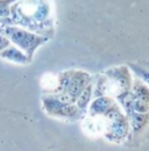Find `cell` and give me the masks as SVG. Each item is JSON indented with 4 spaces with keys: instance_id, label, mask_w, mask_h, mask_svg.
Listing matches in <instances>:
<instances>
[{
    "instance_id": "7c38bea8",
    "label": "cell",
    "mask_w": 149,
    "mask_h": 151,
    "mask_svg": "<svg viewBox=\"0 0 149 151\" xmlns=\"http://www.w3.org/2000/svg\"><path fill=\"white\" fill-rule=\"evenodd\" d=\"M15 0H0V26L9 24L11 6Z\"/></svg>"
},
{
    "instance_id": "7a4b0ae2",
    "label": "cell",
    "mask_w": 149,
    "mask_h": 151,
    "mask_svg": "<svg viewBox=\"0 0 149 151\" xmlns=\"http://www.w3.org/2000/svg\"><path fill=\"white\" fill-rule=\"evenodd\" d=\"M9 24L51 40L56 33L53 0H15L11 6Z\"/></svg>"
},
{
    "instance_id": "3957f363",
    "label": "cell",
    "mask_w": 149,
    "mask_h": 151,
    "mask_svg": "<svg viewBox=\"0 0 149 151\" xmlns=\"http://www.w3.org/2000/svg\"><path fill=\"white\" fill-rule=\"evenodd\" d=\"M133 79L127 65L110 68L93 77V98L107 95L121 104L130 93Z\"/></svg>"
},
{
    "instance_id": "4fadbf2b",
    "label": "cell",
    "mask_w": 149,
    "mask_h": 151,
    "mask_svg": "<svg viewBox=\"0 0 149 151\" xmlns=\"http://www.w3.org/2000/svg\"><path fill=\"white\" fill-rule=\"evenodd\" d=\"M11 44H12V43H11V41L6 37L4 34H1V33H0V52H1L4 49H6L7 47H9Z\"/></svg>"
},
{
    "instance_id": "6da1fadb",
    "label": "cell",
    "mask_w": 149,
    "mask_h": 151,
    "mask_svg": "<svg viewBox=\"0 0 149 151\" xmlns=\"http://www.w3.org/2000/svg\"><path fill=\"white\" fill-rule=\"evenodd\" d=\"M84 129L93 136H103L120 144L130 136L129 121L115 99L107 95L93 98L84 116Z\"/></svg>"
},
{
    "instance_id": "30bf717a",
    "label": "cell",
    "mask_w": 149,
    "mask_h": 151,
    "mask_svg": "<svg viewBox=\"0 0 149 151\" xmlns=\"http://www.w3.org/2000/svg\"><path fill=\"white\" fill-rule=\"evenodd\" d=\"M126 65L136 75L139 79L145 81L149 86V62H145V60L128 62Z\"/></svg>"
},
{
    "instance_id": "8fae6325",
    "label": "cell",
    "mask_w": 149,
    "mask_h": 151,
    "mask_svg": "<svg viewBox=\"0 0 149 151\" xmlns=\"http://www.w3.org/2000/svg\"><path fill=\"white\" fill-rule=\"evenodd\" d=\"M92 94H93V80L92 83H90L86 86V88L83 91V93L79 95V98L76 101V105L78 106V108L82 109L85 114H86L88 107H89V105H90V102H91V100H92L93 98Z\"/></svg>"
},
{
    "instance_id": "8992f818",
    "label": "cell",
    "mask_w": 149,
    "mask_h": 151,
    "mask_svg": "<svg viewBox=\"0 0 149 151\" xmlns=\"http://www.w3.org/2000/svg\"><path fill=\"white\" fill-rule=\"evenodd\" d=\"M41 101L43 111L51 117L74 122L84 119L85 116V113L82 109H79L76 104L65 102L54 95L42 94Z\"/></svg>"
},
{
    "instance_id": "ba28073f",
    "label": "cell",
    "mask_w": 149,
    "mask_h": 151,
    "mask_svg": "<svg viewBox=\"0 0 149 151\" xmlns=\"http://www.w3.org/2000/svg\"><path fill=\"white\" fill-rule=\"evenodd\" d=\"M126 116L129 121L130 134L134 136L139 135L142 130H145L149 124V113H135V112H127Z\"/></svg>"
},
{
    "instance_id": "5b68a950",
    "label": "cell",
    "mask_w": 149,
    "mask_h": 151,
    "mask_svg": "<svg viewBox=\"0 0 149 151\" xmlns=\"http://www.w3.org/2000/svg\"><path fill=\"white\" fill-rule=\"evenodd\" d=\"M0 33L8 38L12 44H14L20 50H22L30 62L33 60L34 54L37 49L49 41L48 37L37 35L27 29L12 24L0 26Z\"/></svg>"
},
{
    "instance_id": "277c9868",
    "label": "cell",
    "mask_w": 149,
    "mask_h": 151,
    "mask_svg": "<svg viewBox=\"0 0 149 151\" xmlns=\"http://www.w3.org/2000/svg\"><path fill=\"white\" fill-rule=\"evenodd\" d=\"M93 76L83 70H67L56 73V86L50 95L70 102L76 104L79 95L92 83Z\"/></svg>"
},
{
    "instance_id": "9c48e42d",
    "label": "cell",
    "mask_w": 149,
    "mask_h": 151,
    "mask_svg": "<svg viewBox=\"0 0 149 151\" xmlns=\"http://www.w3.org/2000/svg\"><path fill=\"white\" fill-rule=\"evenodd\" d=\"M0 58L9 60L12 63H17V64H21V65H26L32 63L28 57L26 56V54L20 50L18 47H15L14 44H11L9 47H7L6 49H4L0 52Z\"/></svg>"
},
{
    "instance_id": "52a82bcc",
    "label": "cell",
    "mask_w": 149,
    "mask_h": 151,
    "mask_svg": "<svg viewBox=\"0 0 149 151\" xmlns=\"http://www.w3.org/2000/svg\"><path fill=\"white\" fill-rule=\"evenodd\" d=\"M119 105L122 107L124 113H149V86L139 78L133 80L130 93Z\"/></svg>"
}]
</instances>
